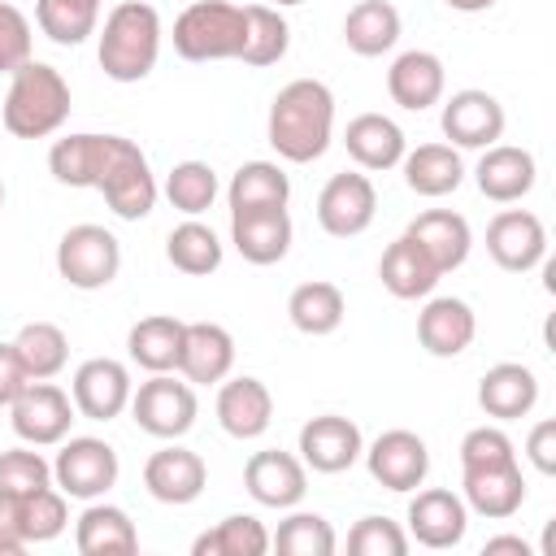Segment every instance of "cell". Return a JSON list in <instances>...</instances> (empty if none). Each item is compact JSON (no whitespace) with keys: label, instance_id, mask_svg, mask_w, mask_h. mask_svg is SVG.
<instances>
[{"label":"cell","instance_id":"34","mask_svg":"<svg viewBox=\"0 0 556 556\" xmlns=\"http://www.w3.org/2000/svg\"><path fill=\"white\" fill-rule=\"evenodd\" d=\"M291 200V178L274 161H243L230 174L226 204L230 213H252V208H287Z\"/></svg>","mask_w":556,"mask_h":556},{"label":"cell","instance_id":"56","mask_svg":"<svg viewBox=\"0 0 556 556\" xmlns=\"http://www.w3.org/2000/svg\"><path fill=\"white\" fill-rule=\"evenodd\" d=\"M96 4H104V0H96Z\"/></svg>","mask_w":556,"mask_h":556},{"label":"cell","instance_id":"48","mask_svg":"<svg viewBox=\"0 0 556 556\" xmlns=\"http://www.w3.org/2000/svg\"><path fill=\"white\" fill-rule=\"evenodd\" d=\"M30 61V22L17 4L0 0V74H13Z\"/></svg>","mask_w":556,"mask_h":556},{"label":"cell","instance_id":"54","mask_svg":"<svg viewBox=\"0 0 556 556\" xmlns=\"http://www.w3.org/2000/svg\"><path fill=\"white\" fill-rule=\"evenodd\" d=\"M287 4H304V0H274V9H287Z\"/></svg>","mask_w":556,"mask_h":556},{"label":"cell","instance_id":"53","mask_svg":"<svg viewBox=\"0 0 556 556\" xmlns=\"http://www.w3.org/2000/svg\"><path fill=\"white\" fill-rule=\"evenodd\" d=\"M447 9H456V13H486L495 0H443Z\"/></svg>","mask_w":556,"mask_h":556},{"label":"cell","instance_id":"20","mask_svg":"<svg viewBox=\"0 0 556 556\" xmlns=\"http://www.w3.org/2000/svg\"><path fill=\"white\" fill-rule=\"evenodd\" d=\"M117 139L122 135H91V130L56 139L52 152H48L52 178L61 187H100V178H104V169L117 152Z\"/></svg>","mask_w":556,"mask_h":556},{"label":"cell","instance_id":"52","mask_svg":"<svg viewBox=\"0 0 556 556\" xmlns=\"http://www.w3.org/2000/svg\"><path fill=\"white\" fill-rule=\"evenodd\" d=\"M495 552H517V556H530V543L517 539V534H495L482 543V556H495Z\"/></svg>","mask_w":556,"mask_h":556},{"label":"cell","instance_id":"8","mask_svg":"<svg viewBox=\"0 0 556 556\" xmlns=\"http://www.w3.org/2000/svg\"><path fill=\"white\" fill-rule=\"evenodd\" d=\"M74 400L61 391V387H52L48 378L43 382H26L22 387V395L9 404V421H13V434L22 439V443H30V447H52V443H61L65 434H70V426H74Z\"/></svg>","mask_w":556,"mask_h":556},{"label":"cell","instance_id":"35","mask_svg":"<svg viewBox=\"0 0 556 556\" xmlns=\"http://www.w3.org/2000/svg\"><path fill=\"white\" fill-rule=\"evenodd\" d=\"M400 39V9L391 0H361L343 17V43L356 56H382Z\"/></svg>","mask_w":556,"mask_h":556},{"label":"cell","instance_id":"36","mask_svg":"<svg viewBox=\"0 0 556 556\" xmlns=\"http://www.w3.org/2000/svg\"><path fill=\"white\" fill-rule=\"evenodd\" d=\"M343 313H348L343 291H339L334 282H321V278L300 282V287L287 295V317H291V326H295L300 334H313V339L334 334V330L343 326Z\"/></svg>","mask_w":556,"mask_h":556},{"label":"cell","instance_id":"15","mask_svg":"<svg viewBox=\"0 0 556 556\" xmlns=\"http://www.w3.org/2000/svg\"><path fill=\"white\" fill-rule=\"evenodd\" d=\"M243 486H248V495L261 508H295L304 500V491H308V469H304L300 456L278 452V447H265V452H252L248 456Z\"/></svg>","mask_w":556,"mask_h":556},{"label":"cell","instance_id":"11","mask_svg":"<svg viewBox=\"0 0 556 556\" xmlns=\"http://www.w3.org/2000/svg\"><path fill=\"white\" fill-rule=\"evenodd\" d=\"M365 465H369V478L387 491H417L430 473V452H426V439L413 434V430H382L365 452Z\"/></svg>","mask_w":556,"mask_h":556},{"label":"cell","instance_id":"12","mask_svg":"<svg viewBox=\"0 0 556 556\" xmlns=\"http://www.w3.org/2000/svg\"><path fill=\"white\" fill-rule=\"evenodd\" d=\"M486 252L508 274H530L547 256V230L530 208H504L486 226Z\"/></svg>","mask_w":556,"mask_h":556},{"label":"cell","instance_id":"3","mask_svg":"<svg viewBox=\"0 0 556 556\" xmlns=\"http://www.w3.org/2000/svg\"><path fill=\"white\" fill-rule=\"evenodd\" d=\"M70 117V83L56 65L26 61L22 70L9 74V96H4V130L17 139H48L65 126Z\"/></svg>","mask_w":556,"mask_h":556},{"label":"cell","instance_id":"14","mask_svg":"<svg viewBox=\"0 0 556 556\" xmlns=\"http://www.w3.org/2000/svg\"><path fill=\"white\" fill-rule=\"evenodd\" d=\"M361 452H365L361 426L339 413H321L300 426V460L313 473H343L361 460Z\"/></svg>","mask_w":556,"mask_h":556},{"label":"cell","instance_id":"49","mask_svg":"<svg viewBox=\"0 0 556 556\" xmlns=\"http://www.w3.org/2000/svg\"><path fill=\"white\" fill-rule=\"evenodd\" d=\"M26 530H22V495L0 491V556L26 552Z\"/></svg>","mask_w":556,"mask_h":556},{"label":"cell","instance_id":"4","mask_svg":"<svg viewBox=\"0 0 556 556\" xmlns=\"http://www.w3.org/2000/svg\"><path fill=\"white\" fill-rule=\"evenodd\" d=\"M243 9L226 0H195L174 17V52L182 61H239Z\"/></svg>","mask_w":556,"mask_h":556},{"label":"cell","instance_id":"17","mask_svg":"<svg viewBox=\"0 0 556 556\" xmlns=\"http://www.w3.org/2000/svg\"><path fill=\"white\" fill-rule=\"evenodd\" d=\"M469 530V508L456 491L447 486H430V491H417L413 504H408V539H417L421 547H456Z\"/></svg>","mask_w":556,"mask_h":556},{"label":"cell","instance_id":"51","mask_svg":"<svg viewBox=\"0 0 556 556\" xmlns=\"http://www.w3.org/2000/svg\"><path fill=\"white\" fill-rule=\"evenodd\" d=\"M26 382H30V378H26V369H22L17 352H13V343H0V408H9V404L22 395Z\"/></svg>","mask_w":556,"mask_h":556},{"label":"cell","instance_id":"41","mask_svg":"<svg viewBox=\"0 0 556 556\" xmlns=\"http://www.w3.org/2000/svg\"><path fill=\"white\" fill-rule=\"evenodd\" d=\"M195 556H265L269 552V530L248 517V513H235L226 521H217L213 530H204L195 543H191Z\"/></svg>","mask_w":556,"mask_h":556},{"label":"cell","instance_id":"23","mask_svg":"<svg viewBox=\"0 0 556 556\" xmlns=\"http://www.w3.org/2000/svg\"><path fill=\"white\" fill-rule=\"evenodd\" d=\"M217 421L230 439H261L274 421V395L261 378H222L217 391Z\"/></svg>","mask_w":556,"mask_h":556},{"label":"cell","instance_id":"50","mask_svg":"<svg viewBox=\"0 0 556 556\" xmlns=\"http://www.w3.org/2000/svg\"><path fill=\"white\" fill-rule=\"evenodd\" d=\"M526 456H530V465L539 473H556V421L552 417L534 421V430L526 439Z\"/></svg>","mask_w":556,"mask_h":556},{"label":"cell","instance_id":"19","mask_svg":"<svg viewBox=\"0 0 556 556\" xmlns=\"http://www.w3.org/2000/svg\"><path fill=\"white\" fill-rule=\"evenodd\" d=\"M291 213L287 208H252L230 213V243L248 265H278L291 252Z\"/></svg>","mask_w":556,"mask_h":556},{"label":"cell","instance_id":"9","mask_svg":"<svg viewBox=\"0 0 556 556\" xmlns=\"http://www.w3.org/2000/svg\"><path fill=\"white\" fill-rule=\"evenodd\" d=\"M96 191L109 200V208L122 222H139V217H148L156 208V178H152L148 156L139 152V143L117 139V152H113V161H109V169H104Z\"/></svg>","mask_w":556,"mask_h":556},{"label":"cell","instance_id":"28","mask_svg":"<svg viewBox=\"0 0 556 556\" xmlns=\"http://www.w3.org/2000/svg\"><path fill=\"white\" fill-rule=\"evenodd\" d=\"M478 404H482V413L495 417V421H517V417H526V413L539 404V378H534V369H526V365H517V361L491 365V369L482 374V382H478Z\"/></svg>","mask_w":556,"mask_h":556},{"label":"cell","instance_id":"18","mask_svg":"<svg viewBox=\"0 0 556 556\" xmlns=\"http://www.w3.org/2000/svg\"><path fill=\"white\" fill-rule=\"evenodd\" d=\"M204 482H208V469H204L200 452L178 447V443L156 447L143 465V486L161 504H191V500H200Z\"/></svg>","mask_w":556,"mask_h":556},{"label":"cell","instance_id":"44","mask_svg":"<svg viewBox=\"0 0 556 556\" xmlns=\"http://www.w3.org/2000/svg\"><path fill=\"white\" fill-rule=\"evenodd\" d=\"M43 486H52V465L39 456V452H30V447H9V452H0V491H9V495H35V491H43Z\"/></svg>","mask_w":556,"mask_h":556},{"label":"cell","instance_id":"46","mask_svg":"<svg viewBox=\"0 0 556 556\" xmlns=\"http://www.w3.org/2000/svg\"><path fill=\"white\" fill-rule=\"evenodd\" d=\"M348 552L352 556H404L408 552V534L391 517H361L348 530Z\"/></svg>","mask_w":556,"mask_h":556},{"label":"cell","instance_id":"27","mask_svg":"<svg viewBox=\"0 0 556 556\" xmlns=\"http://www.w3.org/2000/svg\"><path fill=\"white\" fill-rule=\"evenodd\" d=\"M534 174H539V165H534V156H530L526 148L491 143V148H482V161H478V169H473V182H478V191H482L486 200L513 204V200L530 195Z\"/></svg>","mask_w":556,"mask_h":556},{"label":"cell","instance_id":"2","mask_svg":"<svg viewBox=\"0 0 556 556\" xmlns=\"http://www.w3.org/2000/svg\"><path fill=\"white\" fill-rule=\"evenodd\" d=\"M100 70L113 83H139L156 70L161 56V17L143 0H122L109 9L100 30Z\"/></svg>","mask_w":556,"mask_h":556},{"label":"cell","instance_id":"42","mask_svg":"<svg viewBox=\"0 0 556 556\" xmlns=\"http://www.w3.org/2000/svg\"><path fill=\"white\" fill-rule=\"evenodd\" d=\"M165 200L178 213H187V217H200L204 208H213V200H217V174H213V165H204V161H178L169 169V178H165Z\"/></svg>","mask_w":556,"mask_h":556},{"label":"cell","instance_id":"37","mask_svg":"<svg viewBox=\"0 0 556 556\" xmlns=\"http://www.w3.org/2000/svg\"><path fill=\"white\" fill-rule=\"evenodd\" d=\"M291 48V26L274 4H243V65H278Z\"/></svg>","mask_w":556,"mask_h":556},{"label":"cell","instance_id":"25","mask_svg":"<svg viewBox=\"0 0 556 556\" xmlns=\"http://www.w3.org/2000/svg\"><path fill=\"white\" fill-rule=\"evenodd\" d=\"M404 235H408V239L439 265V274L460 269L465 256H469V248H473V230H469V222H465L460 213H452V208H426V213H417V217L408 222Z\"/></svg>","mask_w":556,"mask_h":556},{"label":"cell","instance_id":"38","mask_svg":"<svg viewBox=\"0 0 556 556\" xmlns=\"http://www.w3.org/2000/svg\"><path fill=\"white\" fill-rule=\"evenodd\" d=\"M13 352L26 369L30 382H43V378H56L70 361V339L56 321H26L13 339Z\"/></svg>","mask_w":556,"mask_h":556},{"label":"cell","instance_id":"31","mask_svg":"<svg viewBox=\"0 0 556 556\" xmlns=\"http://www.w3.org/2000/svg\"><path fill=\"white\" fill-rule=\"evenodd\" d=\"M378 278H382V287L395 295V300H426L434 287H439V265L408 239V235H400L387 252H382V261H378Z\"/></svg>","mask_w":556,"mask_h":556},{"label":"cell","instance_id":"39","mask_svg":"<svg viewBox=\"0 0 556 556\" xmlns=\"http://www.w3.org/2000/svg\"><path fill=\"white\" fill-rule=\"evenodd\" d=\"M165 256H169V265L174 269H182V274H191V278H204V274H213V269H222V239L213 235V226H204V222H182V226H174L169 230V239H165Z\"/></svg>","mask_w":556,"mask_h":556},{"label":"cell","instance_id":"33","mask_svg":"<svg viewBox=\"0 0 556 556\" xmlns=\"http://www.w3.org/2000/svg\"><path fill=\"white\" fill-rule=\"evenodd\" d=\"M74 543L83 556H130L139 547V534H135V521L126 517V508L87 504L74 526Z\"/></svg>","mask_w":556,"mask_h":556},{"label":"cell","instance_id":"10","mask_svg":"<svg viewBox=\"0 0 556 556\" xmlns=\"http://www.w3.org/2000/svg\"><path fill=\"white\" fill-rule=\"evenodd\" d=\"M374 213H378V191H374L369 174H356V169L334 174V178L321 187V195H317V222H321V230L334 235V239H356V235H365L369 222H374Z\"/></svg>","mask_w":556,"mask_h":556},{"label":"cell","instance_id":"5","mask_svg":"<svg viewBox=\"0 0 556 556\" xmlns=\"http://www.w3.org/2000/svg\"><path fill=\"white\" fill-rule=\"evenodd\" d=\"M122 269V243L96 222H78L56 243V274L78 291H100Z\"/></svg>","mask_w":556,"mask_h":556},{"label":"cell","instance_id":"16","mask_svg":"<svg viewBox=\"0 0 556 556\" xmlns=\"http://www.w3.org/2000/svg\"><path fill=\"white\" fill-rule=\"evenodd\" d=\"M439 126L452 148H491L504 135V104L482 87H465L443 104Z\"/></svg>","mask_w":556,"mask_h":556},{"label":"cell","instance_id":"43","mask_svg":"<svg viewBox=\"0 0 556 556\" xmlns=\"http://www.w3.org/2000/svg\"><path fill=\"white\" fill-rule=\"evenodd\" d=\"M334 543L339 539H334V530L321 513H291L269 534V547H278L282 556H330Z\"/></svg>","mask_w":556,"mask_h":556},{"label":"cell","instance_id":"30","mask_svg":"<svg viewBox=\"0 0 556 556\" xmlns=\"http://www.w3.org/2000/svg\"><path fill=\"white\" fill-rule=\"evenodd\" d=\"M400 165H404L408 191H417L426 200L452 195L465 182V161H460V148H452V143H417L413 152H404Z\"/></svg>","mask_w":556,"mask_h":556},{"label":"cell","instance_id":"24","mask_svg":"<svg viewBox=\"0 0 556 556\" xmlns=\"http://www.w3.org/2000/svg\"><path fill=\"white\" fill-rule=\"evenodd\" d=\"M460 486H465V508L491 521L513 517L526 504V478L521 465H486V469H460Z\"/></svg>","mask_w":556,"mask_h":556},{"label":"cell","instance_id":"55","mask_svg":"<svg viewBox=\"0 0 556 556\" xmlns=\"http://www.w3.org/2000/svg\"><path fill=\"white\" fill-rule=\"evenodd\" d=\"M0 204H4V182H0Z\"/></svg>","mask_w":556,"mask_h":556},{"label":"cell","instance_id":"22","mask_svg":"<svg viewBox=\"0 0 556 556\" xmlns=\"http://www.w3.org/2000/svg\"><path fill=\"white\" fill-rule=\"evenodd\" d=\"M230 369H235V339H230V330L217 326V321H187L178 374L191 387H208V382L230 378Z\"/></svg>","mask_w":556,"mask_h":556},{"label":"cell","instance_id":"1","mask_svg":"<svg viewBox=\"0 0 556 556\" xmlns=\"http://www.w3.org/2000/svg\"><path fill=\"white\" fill-rule=\"evenodd\" d=\"M265 135L274 143V152L291 165H308L330 148L334 135V96L321 78H291L274 104H269V122Z\"/></svg>","mask_w":556,"mask_h":556},{"label":"cell","instance_id":"21","mask_svg":"<svg viewBox=\"0 0 556 556\" xmlns=\"http://www.w3.org/2000/svg\"><path fill=\"white\" fill-rule=\"evenodd\" d=\"M443 87H447V70H443V61H439L434 52H426V48L400 52V56L391 61V70H387V91H391V100H395L400 109H408V113H421V109L439 104V100H443Z\"/></svg>","mask_w":556,"mask_h":556},{"label":"cell","instance_id":"32","mask_svg":"<svg viewBox=\"0 0 556 556\" xmlns=\"http://www.w3.org/2000/svg\"><path fill=\"white\" fill-rule=\"evenodd\" d=\"M182 334H187V321L169 317V313H152V317H139L126 334V352L139 369L148 374H169L178 369V356H182Z\"/></svg>","mask_w":556,"mask_h":556},{"label":"cell","instance_id":"45","mask_svg":"<svg viewBox=\"0 0 556 556\" xmlns=\"http://www.w3.org/2000/svg\"><path fill=\"white\" fill-rule=\"evenodd\" d=\"M70 521V508H65V491H35L22 500V530H26V543H48L65 530Z\"/></svg>","mask_w":556,"mask_h":556},{"label":"cell","instance_id":"40","mask_svg":"<svg viewBox=\"0 0 556 556\" xmlns=\"http://www.w3.org/2000/svg\"><path fill=\"white\" fill-rule=\"evenodd\" d=\"M35 22L52 43L78 48L87 35H96L100 4L96 0H35Z\"/></svg>","mask_w":556,"mask_h":556},{"label":"cell","instance_id":"6","mask_svg":"<svg viewBox=\"0 0 556 556\" xmlns=\"http://www.w3.org/2000/svg\"><path fill=\"white\" fill-rule=\"evenodd\" d=\"M117 473H122L117 452L104 439H91V434H78V439L65 434L61 452L52 460V482L70 500H100L117 482Z\"/></svg>","mask_w":556,"mask_h":556},{"label":"cell","instance_id":"29","mask_svg":"<svg viewBox=\"0 0 556 556\" xmlns=\"http://www.w3.org/2000/svg\"><path fill=\"white\" fill-rule=\"evenodd\" d=\"M343 148L361 169H395L408 152V139L387 113H361L348 122Z\"/></svg>","mask_w":556,"mask_h":556},{"label":"cell","instance_id":"47","mask_svg":"<svg viewBox=\"0 0 556 556\" xmlns=\"http://www.w3.org/2000/svg\"><path fill=\"white\" fill-rule=\"evenodd\" d=\"M517 447L500 426H473L460 439V469H486V465H513Z\"/></svg>","mask_w":556,"mask_h":556},{"label":"cell","instance_id":"13","mask_svg":"<svg viewBox=\"0 0 556 556\" xmlns=\"http://www.w3.org/2000/svg\"><path fill=\"white\" fill-rule=\"evenodd\" d=\"M74 408L87 417V421H113L122 408H130V369L113 356H91L74 369Z\"/></svg>","mask_w":556,"mask_h":556},{"label":"cell","instance_id":"26","mask_svg":"<svg viewBox=\"0 0 556 556\" xmlns=\"http://www.w3.org/2000/svg\"><path fill=\"white\" fill-rule=\"evenodd\" d=\"M478 334V317L456 295H434L417 313V339L430 356H460Z\"/></svg>","mask_w":556,"mask_h":556},{"label":"cell","instance_id":"7","mask_svg":"<svg viewBox=\"0 0 556 556\" xmlns=\"http://www.w3.org/2000/svg\"><path fill=\"white\" fill-rule=\"evenodd\" d=\"M130 413L139 421V430H148L152 439H182L195 426V391L191 382H178L169 374H152L148 382H139L130 391Z\"/></svg>","mask_w":556,"mask_h":556}]
</instances>
